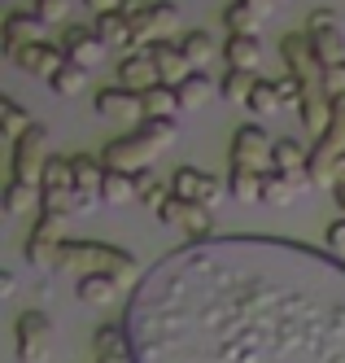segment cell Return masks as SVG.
I'll list each match as a JSON object with an SVG mask.
<instances>
[{"instance_id": "obj_22", "label": "cell", "mask_w": 345, "mask_h": 363, "mask_svg": "<svg viewBox=\"0 0 345 363\" xmlns=\"http://www.w3.org/2000/svg\"><path fill=\"white\" fill-rule=\"evenodd\" d=\"M118 289H123V284L110 280V276H84V280L74 284V298L84 302V306H110L118 298Z\"/></svg>"}, {"instance_id": "obj_25", "label": "cell", "mask_w": 345, "mask_h": 363, "mask_svg": "<svg viewBox=\"0 0 345 363\" xmlns=\"http://www.w3.org/2000/svg\"><path fill=\"white\" fill-rule=\"evenodd\" d=\"M298 193H302L298 179H288V175H280V171H267V175H262V201H267V206H293Z\"/></svg>"}, {"instance_id": "obj_21", "label": "cell", "mask_w": 345, "mask_h": 363, "mask_svg": "<svg viewBox=\"0 0 345 363\" xmlns=\"http://www.w3.org/2000/svg\"><path fill=\"white\" fill-rule=\"evenodd\" d=\"M70 167H74V189H79V193H88V197H101V184H105V162H101V158H92V153H74Z\"/></svg>"}, {"instance_id": "obj_8", "label": "cell", "mask_w": 345, "mask_h": 363, "mask_svg": "<svg viewBox=\"0 0 345 363\" xmlns=\"http://www.w3.org/2000/svg\"><path fill=\"white\" fill-rule=\"evenodd\" d=\"M92 106H96V114L105 118V123H123V127H140L145 123V101H140V92H127V88H101L96 96H92Z\"/></svg>"}, {"instance_id": "obj_15", "label": "cell", "mask_w": 345, "mask_h": 363, "mask_svg": "<svg viewBox=\"0 0 345 363\" xmlns=\"http://www.w3.org/2000/svg\"><path fill=\"white\" fill-rule=\"evenodd\" d=\"M271 171L298 179L302 189H310V149H302L298 140H276V153H271Z\"/></svg>"}, {"instance_id": "obj_45", "label": "cell", "mask_w": 345, "mask_h": 363, "mask_svg": "<svg viewBox=\"0 0 345 363\" xmlns=\"http://www.w3.org/2000/svg\"><path fill=\"white\" fill-rule=\"evenodd\" d=\"M13 289H18V280H13V272H5V267H0V294H5V298H9Z\"/></svg>"}, {"instance_id": "obj_17", "label": "cell", "mask_w": 345, "mask_h": 363, "mask_svg": "<svg viewBox=\"0 0 345 363\" xmlns=\"http://www.w3.org/2000/svg\"><path fill=\"white\" fill-rule=\"evenodd\" d=\"M92 27H96V35L105 40V48H127V53H140L131 18H123V13H105V18L92 22Z\"/></svg>"}, {"instance_id": "obj_39", "label": "cell", "mask_w": 345, "mask_h": 363, "mask_svg": "<svg viewBox=\"0 0 345 363\" xmlns=\"http://www.w3.org/2000/svg\"><path fill=\"white\" fill-rule=\"evenodd\" d=\"M336 9H328V5H319V9H310L306 13V31H319V27H336Z\"/></svg>"}, {"instance_id": "obj_34", "label": "cell", "mask_w": 345, "mask_h": 363, "mask_svg": "<svg viewBox=\"0 0 345 363\" xmlns=\"http://www.w3.org/2000/svg\"><path fill=\"white\" fill-rule=\"evenodd\" d=\"M223 27L232 31V35H258V27H262V18H254L241 0H232V5L223 9Z\"/></svg>"}, {"instance_id": "obj_35", "label": "cell", "mask_w": 345, "mask_h": 363, "mask_svg": "<svg viewBox=\"0 0 345 363\" xmlns=\"http://www.w3.org/2000/svg\"><path fill=\"white\" fill-rule=\"evenodd\" d=\"M227 193H232V201H262V175L232 171L227 175Z\"/></svg>"}, {"instance_id": "obj_6", "label": "cell", "mask_w": 345, "mask_h": 363, "mask_svg": "<svg viewBox=\"0 0 345 363\" xmlns=\"http://www.w3.org/2000/svg\"><path fill=\"white\" fill-rule=\"evenodd\" d=\"M153 158H157V149L145 136H136V132L110 140V145H105V153H101L105 171H118V175H140V171H149Z\"/></svg>"}, {"instance_id": "obj_24", "label": "cell", "mask_w": 345, "mask_h": 363, "mask_svg": "<svg viewBox=\"0 0 345 363\" xmlns=\"http://www.w3.org/2000/svg\"><path fill=\"white\" fill-rule=\"evenodd\" d=\"M101 201H105V206H131V201H140V193H136V175H118V171H105Z\"/></svg>"}, {"instance_id": "obj_46", "label": "cell", "mask_w": 345, "mask_h": 363, "mask_svg": "<svg viewBox=\"0 0 345 363\" xmlns=\"http://www.w3.org/2000/svg\"><path fill=\"white\" fill-rule=\"evenodd\" d=\"M96 363H127V354H101Z\"/></svg>"}, {"instance_id": "obj_47", "label": "cell", "mask_w": 345, "mask_h": 363, "mask_svg": "<svg viewBox=\"0 0 345 363\" xmlns=\"http://www.w3.org/2000/svg\"><path fill=\"white\" fill-rule=\"evenodd\" d=\"M276 5H288V0H276Z\"/></svg>"}, {"instance_id": "obj_1", "label": "cell", "mask_w": 345, "mask_h": 363, "mask_svg": "<svg viewBox=\"0 0 345 363\" xmlns=\"http://www.w3.org/2000/svg\"><path fill=\"white\" fill-rule=\"evenodd\" d=\"M57 272H74L79 280L84 276H110L118 284H131L140 276V263L118 245H101V241H66L62 258H57Z\"/></svg>"}, {"instance_id": "obj_30", "label": "cell", "mask_w": 345, "mask_h": 363, "mask_svg": "<svg viewBox=\"0 0 345 363\" xmlns=\"http://www.w3.org/2000/svg\"><path fill=\"white\" fill-rule=\"evenodd\" d=\"M175 92H179V106H183V110H201L205 101L215 96V84H210V74H201V70H197L193 79H183Z\"/></svg>"}, {"instance_id": "obj_38", "label": "cell", "mask_w": 345, "mask_h": 363, "mask_svg": "<svg viewBox=\"0 0 345 363\" xmlns=\"http://www.w3.org/2000/svg\"><path fill=\"white\" fill-rule=\"evenodd\" d=\"M35 18L44 22H66L70 18V0H35Z\"/></svg>"}, {"instance_id": "obj_16", "label": "cell", "mask_w": 345, "mask_h": 363, "mask_svg": "<svg viewBox=\"0 0 345 363\" xmlns=\"http://www.w3.org/2000/svg\"><path fill=\"white\" fill-rule=\"evenodd\" d=\"M298 118H302V127L306 132H315V140H319L328 127H332V96L319 88V92H302V101H298Z\"/></svg>"}, {"instance_id": "obj_7", "label": "cell", "mask_w": 345, "mask_h": 363, "mask_svg": "<svg viewBox=\"0 0 345 363\" xmlns=\"http://www.w3.org/2000/svg\"><path fill=\"white\" fill-rule=\"evenodd\" d=\"M171 193L183 197V201H197V206H215V201H223L227 184H223L219 175L201 171V167H179L171 175Z\"/></svg>"}, {"instance_id": "obj_36", "label": "cell", "mask_w": 345, "mask_h": 363, "mask_svg": "<svg viewBox=\"0 0 345 363\" xmlns=\"http://www.w3.org/2000/svg\"><path fill=\"white\" fill-rule=\"evenodd\" d=\"M0 118H5V136H9V140H18V136L26 132V127H31V123H35V118H31V114H26V110L18 106V101H13V96H5V101H0Z\"/></svg>"}, {"instance_id": "obj_20", "label": "cell", "mask_w": 345, "mask_h": 363, "mask_svg": "<svg viewBox=\"0 0 345 363\" xmlns=\"http://www.w3.org/2000/svg\"><path fill=\"white\" fill-rule=\"evenodd\" d=\"M66 232H70V215L66 211H40L26 237L44 241V245H66Z\"/></svg>"}, {"instance_id": "obj_42", "label": "cell", "mask_w": 345, "mask_h": 363, "mask_svg": "<svg viewBox=\"0 0 345 363\" xmlns=\"http://www.w3.org/2000/svg\"><path fill=\"white\" fill-rule=\"evenodd\" d=\"M153 5H157V0H123V9H118V13L136 22V18H145V13H149Z\"/></svg>"}, {"instance_id": "obj_26", "label": "cell", "mask_w": 345, "mask_h": 363, "mask_svg": "<svg viewBox=\"0 0 345 363\" xmlns=\"http://www.w3.org/2000/svg\"><path fill=\"white\" fill-rule=\"evenodd\" d=\"M145 118H175L183 106H179V92L175 88H166V84H157V88H149L145 96Z\"/></svg>"}, {"instance_id": "obj_28", "label": "cell", "mask_w": 345, "mask_h": 363, "mask_svg": "<svg viewBox=\"0 0 345 363\" xmlns=\"http://www.w3.org/2000/svg\"><path fill=\"white\" fill-rule=\"evenodd\" d=\"M136 193H140V206H149V211H162V206L171 201V179H157L153 171H140V175H136Z\"/></svg>"}, {"instance_id": "obj_44", "label": "cell", "mask_w": 345, "mask_h": 363, "mask_svg": "<svg viewBox=\"0 0 345 363\" xmlns=\"http://www.w3.org/2000/svg\"><path fill=\"white\" fill-rule=\"evenodd\" d=\"M84 5H88L96 18H105V13H118V9H123V0H84Z\"/></svg>"}, {"instance_id": "obj_9", "label": "cell", "mask_w": 345, "mask_h": 363, "mask_svg": "<svg viewBox=\"0 0 345 363\" xmlns=\"http://www.w3.org/2000/svg\"><path fill=\"white\" fill-rule=\"evenodd\" d=\"M157 219L179 228L183 237H210V228H215V215H210V206H197V201H183L171 193V201L157 211Z\"/></svg>"}, {"instance_id": "obj_23", "label": "cell", "mask_w": 345, "mask_h": 363, "mask_svg": "<svg viewBox=\"0 0 345 363\" xmlns=\"http://www.w3.org/2000/svg\"><path fill=\"white\" fill-rule=\"evenodd\" d=\"M26 211H44V193L40 184H22V179H9L5 189V215H26Z\"/></svg>"}, {"instance_id": "obj_14", "label": "cell", "mask_w": 345, "mask_h": 363, "mask_svg": "<svg viewBox=\"0 0 345 363\" xmlns=\"http://www.w3.org/2000/svg\"><path fill=\"white\" fill-rule=\"evenodd\" d=\"M162 79H157V66H153V57H149V48H140V53H127L123 62H118V88H127V92H149V88H157Z\"/></svg>"}, {"instance_id": "obj_18", "label": "cell", "mask_w": 345, "mask_h": 363, "mask_svg": "<svg viewBox=\"0 0 345 363\" xmlns=\"http://www.w3.org/2000/svg\"><path fill=\"white\" fill-rule=\"evenodd\" d=\"M306 35H310V48H315V57H319L324 70L345 66V35H341V27H319V31H306Z\"/></svg>"}, {"instance_id": "obj_4", "label": "cell", "mask_w": 345, "mask_h": 363, "mask_svg": "<svg viewBox=\"0 0 345 363\" xmlns=\"http://www.w3.org/2000/svg\"><path fill=\"white\" fill-rule=\"evenodd\" d=\"M280 57H284L288 74L302 84V92H319V88H324V66H319V57H315L306 31H288V35L280 40Z\"/></svg>"}, {"instance_id": "obj_2", "label": "cell", "mask_w": 345, "mask_h": 363, "mask_svg": "<svg viewBox=\"0 0 345 363\" xmlns=\"http://www.w3.org/2000/svg\"><path fill=\"white\" fill-rule=\"evenodd\" d=\"M271 153H276V140L262 132L258 123H241L232 132V171H249V175H267L271 171Z\"/></svg>"}, {"instance_id": "obj_43", "label": "cell", "mask_w": 345, "mask_h": 363, "mask_svg": "<svg viewBox=\"0 0 345 363\" xmlns=\"http://www.w3.org/2000/svg\"><path fill=\"white\" fill-rule=\"evenodd\" d=\"M241 5H245L254 18H262V22H267V18H271V9H276V0H241Z\"/></svg>"}, {"instance_id": "obj_32", "label": "cell", "mask_w": 345, "mask_h": 363, "mask_svg": "<svg viewBox=\"0 0 345 363\" xmlns=\"http://www.w3.org/2000/svg\"><path fill=\"white\" fill-rule=\"evenodd\" d=\"M136 136H145L157 153H162V149H171V145H175L179 127H175V118H145V123L136 127Z\"/></svg>"}, {"instance_id": "obj_11", "label": "cell", "mask_w": 345, "mask_h": 363, "mask_svg": "<svg viewBox=\"0 0 345 363\" xmlns=\"http://www.w3.org/2000/svg\"><path fill=\"white\" fill-rule=\"evenodd\" d=\"M62 53L74 62V66H84V70H92L101 57H105V40L96 35V27H62Z\"/></svg>"}, {"instance_id": "obj_29", "label": "cell", "mask_w": 345, "mask_h": 363, "mask_svg": "<svg viewBox=\"0 0 345 363\" xmlns=\"http://www.w3.org/2000/svg\"><path fill=\"white\" fill-rule=\"evenodd\" d=\"M249 110H254L258 118H271V114H280V110H284L280 84H276V79H258V88H254V96H249Z\"/></svg>"}, {"instance_id": "obj_37", "label": "cell", "mask_w": 345, "mask_h": 363, "mask_svg": "<svg viewBox=\"0 0 345 363\" xmlns=\"http://www.w3.org/2000/svg\"><path fill=\"white\" fill-rule=\"evenodd\" d=\"M92 346H96V359H101V354H127V337H123L118 324H101V328L92 333Z\"/></svg>"}, {"instance_id": "obj_40", "label": "cell", "mask_w": 345, "mask_h": 363, "mask_svg": "<svg viewBox=\"0 0 345 363\" xmlns=\"http://www.w3.org/2000/svg\"><path fill=\"white\" fill-rule=\"evenodd\" d=\"M324 92H328V96H345V66L324 70Z\"/></svg>"}, {"instance_id": "obj_31", "label": "cell", "mask_w": 345, "mask_h": 363, "mask_svg": "<svg viewBox=\"0 0 345 363\" xmlns=\"http://www.w3.org/2000/svg\"><path fill=\"white\" fill-rule=\"evenodd\" d=\"M48 88L57 92V96H79V92L88 88V70H84V66H74V62L66 57V66L48 79Z\"/></svg>"}, {"instance_id": "obj_3", "label": "cell", "mask_w": 345, "mask_h": 363, "mask_svg": "<svg viewBox=\"0 0 345 363\" xmlns=\"http://www.w3.org/2000/svg\"><path fill=\"white\" fill-rule=\"evenodd\" d=\"M48 158H52L48 153V123H31L13 140V179H22V184H40Z\"/></svg>"}, {"instance_id": "obj_5", "label": "cell", "mask_w": 345, "mask_h": 363, "mask_svg": "<svg viewBox=\"0 0 345 363\" xmlns=\"http://www.w3.org/2000/svg\"><path fill=\"white\" fill-rule=\"evenodd\" d=\"M13 337H18V359L22 363H48V354H52V320L40 306L22 311L18 324H13Z\"/></svg>"}, {"instance_id": "obj_12", "label": "cell", "mask_w": 345, "mask_h": 363, "mask_svg": "<svg viewBox=\"0 0 345 363\" xmlns=\"http://www.w3.org/2000/svg\"><path fill=\"white\" fill-rule=\"evenodd\" d=\"M149 57H153V66H157V79H162L166 88H179L183 79H193V62L183 57V48L179 44H171V40H157V44H149Z\"/></svg>"}, {"instance_id": "obj_27", "label": "cell", "mask_w": 345, "mask_h": 363, "mask_svg": "<svg viewBox=\"0 0 345 363\" xmlns=\"http://www.w3.org/2000/svg\"><path fill=\"white\" fill-rule=\"evenodd\" d=\"M254 88H258V74H249V70H227V74H223V84H219V96L232 101V106H241V101L249 106Z\"/></svg>"}, {"instance_id": "obj_41", "label": "cell", "mask_w": 345, "mask_h": 363, "mask_svg": "<svg viewBox=\"0 0 345 363\" xmlns=\"http://www.w3.org/2000/svg\"><path fill=\"white\" fill-rule=\"evenodd\" d=\"M324 241H328V250H332V254H345V219H332V223H328Z\"/></svg>"}, {"instance_id": "obj_19", "label": "cell", "mask_w": 345, "mask_h": 363, "mask_svg": "<svg viewBox=\"0 0 345 363\" xmlns=\"http://www.w3.org/2000/svg\"><path fill=\"white\" fill-rule=\"evenodd\" d=\"M223 57H227L232 70H249V74H254L258 62H262V40H258V35H227Z\"/></svg>"}, {"instance_id": "obj_13", "label": "cell", "mask_w": 345, "mask_h": 363, "mask_svg": "<svg viewBox=\"0 0 345 363\" xmlns=\"http://www.w3.org/2000/svg\"><path fill=\"white\" fill-rule=\"evenodd\" d=\"M44 40V22L35 18V9H13L5 18V57L22 53V48H31Z\"/></svg>"}, {"instance_id": "obj_10", "label": "cell", "mask_w": 345, "mask_h": 363, "mask_svg": "<svg viewBox=\"0 0 345 363\" xmlns=\"http://www.w3.org/2000/svg\"><path fill=\"white\" fill-rule=\"evenodd\" d=\"M9 62H13L22 74H31V79H52V74L66 66V53H62V44L40 40V44H31V48H22V53H13Z\"/></svg>"}, {"instance_id": "obj_33", "label": "cell", "mask_w": 345, "mask_h": 363, "mask_svg": "<svg viewBox=\"0 0 345 363\" xmlns=\"http://www.w3.org/2000/svg\"><path fill=\"white\" fill-rule=\"evenodd\" d=\"M179 48H183V57L193 62V70L210 66V57H215V40H210L205 31H188V35L179 40Z\"/></svg>"}]
</instances>
